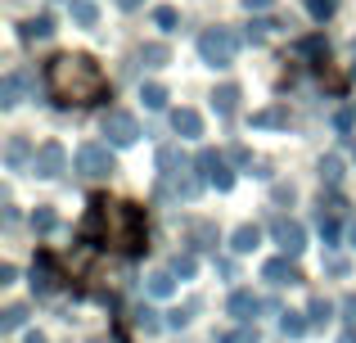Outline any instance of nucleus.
I'll list each match as a JSON object with an SVG mask.
<instances>
[{
	"instance_id": "obj_37",
	"label": "nucleus",
	"mask_w": 356,
	"mask_h": 343,
	"mask_svg": "<svg viewBox=\"0 0 356 343\" xmlns=\"http://www.w3.org/2000/svg\"><path fill=\"white\" fill-rule=\"evenodd\" d=\"M298 54H325V36H302V41H298Z\"/></svg>"
},
{
	"instance_id": "obj_11",
	"label": "nucleus",
	"mask_w": 356,
	"mask_h": 343,
	"mask_svg": "<svg viewBox=\"0 0 356 343\" xmlns=\"http://www.w3.org/2000/svg\"><path fill=\"white\" fill-rule=\"evenodd\" d=\"M261 280H270V285H298L302 276H298L293 257H270V262L261 266Z\"/></svg>"
},
{
	"instance_id": "obj_20",
	"label": "nucleus",
	"mask_w": 356,
	"mask_h": 343,
	"mask_svg": "<svg viewBox=\"0 0 356 343\" xmlns=\"http://www.w3.org/2000/svg\"><path fill=\"white\" fill-rule=\"evenodd\" d=\"M307 326H312V321H307L302 312H280V330H284V339H302Z\"/></svg>"
},
{
	"instance_id": "obj_9",
	"label": "nucleus",
	"mask_w": 356,
	"mask_h": 343,
	"mask_svg": "<svg viewBox=\"0 0 356 343\" xmlns=\"http://www.w3.org/2000/svg\"><path fill=\"white\" fill-rule=\"evenodd\" d=\"M59 289V266H54V257L50 253H36V262H32V294H54Z\"/></svg>"
},
{
	"instance_id": "obj_24",
	"label": "nucleus",
	"mask_w": 356,
	"mask_h": 343,
	"mask_svg": "<svg viewBox=\"0 0 356 343\" xmlns=\"http://www.w3.org/2000/svg\"><path fill=\"white\" fill-rule=\"evenodd\" d=\"M190 235H194V248H217V230H212V221H194Z\"/></svg>"
},
{
	"instance_id": "obj_21",
	"label": "nucleus",
	"mask_w": 356,
	"mask_h": 343,
	"mask_svg": "<svg viewBox=\"0 0 356 343\" xmlns=\"http://www.w3.org/2000/svg\"><path fill=\"white\" fill-rule=\"evenodd\" d=\"M68 14H72V23H77V27H95L99 23V9L90 5V0H72Z\"/></svg>"
},
{
	"instance_id": "obj_15",
	"label": "nucleus",
	"mask_w": 356,
	"mask_h": 343,
	"mask_svg": "<svg viewBox=\"0 0 356 343\" xmlns=\"http://www.w3.org/2000/svg\"><path fill=\"white\" fill-rule=\"evenodd\" d=\"M212 109H217L221 118H235V109H239V86H217V90H212Z\"/></svg>"
},
{
	"instance_id": "obj_18",
	"label": "nucleus",
	"mask_w": 356,
	"mask_h": 343,
	"mask_svg": "<svg viewBox=\"0 0 356 343\" xmlns=\"http://www.w3.org/2000/svg\"><path fill=\"white\" fill-rule=\"evenodd\" d=\"M145 289L154 294V298H172V294H176V276H172V271H154V276L145 280Z\"/></svg>"
},
{
	"instance_id": "obj_30",
	"label": "nucleus",
	"mask_w": 356,
	"mask_h": 343,
	"mask_svg": "<svg viewBox=\"0 0 356 343\" xmlns=\"http://www.w3.org/2000/svg\"><path fill=\"white\" fill-rule=\"evenodd\" d=\"M334 9H339V0H307V14H312L316 23H325V18H334Z\"/></svg>"
},
{
	"instance_id": "obj_2",
	"label": "nucleus",
	"mask_w": 356,
	"mask_h": 343,
	"mask_svg": "<svg viewBox=\"0 0 356 343\" xmlns=\"http://www.w3.org/2000/svg\"><path fill=\"white\" fill-rule=\"evenodd\" d=\"M81 235L95 239L104 235V244L122 248V253H145V208L136 203H113V199H95L90 217L81 226Z\"/></svg>"
},
{
	"instance_id": "obj_17",
	"label": "nucleus",
	"mask_w": 356,
	"mask_h": 343,
	"mask_svg": "<svg viewBox=\"0 0 356 343\" xmlns=\"http://www.w3.org/2000/svg\"><path fill=\"white\" fill-rule=\"evenodd\" d=\"M45 36H54V18L36 14V18H27V23H23V41H45Z\"/></svg>"
},
{
	"instance_id": "obj_26",
	"label": "nucleus",
	"mask_w": 356,
	"mask_h": 343,
	"mask_svg": "<svg viewBox=\"0 0 356 343\" xmlns=\"http://www.w3.org/2000/svg\"><path fill=\"white\" fill-rule=\"evenodd\" d=\"M194 312H199V303H185V308L167 312V330H185V326L194 321Z\"/></svg>"
},
{
	"instance_id": "obj_32",
	"label": "nucleus",
	"mask_w": 356,
	"mask_h": 343,
	"mask_svg": "<svg viewBox=\"0 0 356 343\" xmlns=\"http://www.w3.org/2000/svg\"><path fill=\"white\" fill-rule=\"evenodd\" d=\"M140 59H145V63H149V68H163V63H167V45H158V41H149V45H145V50H140Z\"/></svg>"
},
{
	"instance_id": "obj_8",
	"label": "nucleus",
	"mask_w": 356,
	"mask_h": 343,
	"mask_svg": "<svg viewBox=\"0 0 356 343\" xmlns=\"http://www.w3.org/2000/svg\"><path fill=\"white\" fill-rule=\"evenodd\" d=\"M199 172H203V181L217 185V190H230V185H235V172L226 168V159H221L217 150H203L199 154Z\"/></svg>"
},
{
	"instance_id": "obj_22",
	"label": "nucleus",
	"mask_w": 356,
	"mask_h": 343,
	"mask_svg": "<svg viewBox=\"0 0 356 343\" xmlns=\"http://www.w3.org/2000/svg\"><path fill=\"white\" fill-rule=\"evenodd\" d=\"M257 244H261V230L257 226H239L235 239H230V248H235V253H252Z\"/></svg>"
},
{
	"instance_id": "obj_38",
	"label": "nucleus",
	"mask_w": 356,
	"mask_h": 343,
	"mask_svg": "<svg viewBox=\"0 0 356 343\" xmlns=\"http://www.w3.org/2000/svg\"><path fill=\"white\" fill-rule=\"evenodd\" d=\"M352 122H356V113H352V109H339V113H334V131H343V136H348V131H352Z\"/></svg>"
},
{
	"instance_id": "obj_41",
	"label": "nucleus",
	"mask_w": 356,
	"mask_h": 343,
	"mask_svg": "<svg viewBox=\"0 0 356 343\" xmlns=\"http://www.w3.org/2000/svg\"><path fill=\"white\" fill-rule=\"evenodd\" d=\"M14 280H18V271H14V266L5 262V266H0V285H14Z\"/></svg>"
},
{
	"instance_id": "obj_46",
	"label": "nucleus",
	"mask_w": 356,
	"mask_h": 343,
	"mask_svg": "<svg viewBox=\"0 0 356 343\" xmlns=\"http://www.w3.org/2000/svg\"><path fill=\"white\" fill-rule=\"evenodd\" d=\"M27 343H45V335H27Z\"/></svg>"
},
{
	"instance_id": "obj_43",
	"label": "nucleus",
	"mask_w": 356,
	"mask_h": 343,
	"mask_svg": "<svg viewBox=\"0 0 356 343\" xmlns=\"http://www.w3.org/2000/svg\"><path fill=\"white\" fill-rule=\"evenodd\" d=\"M275 0H243V9H270Z\"/></svg>"
},
{
	"instance_id": "obj_12",
	"label": "nucleus",
	"mask_w": 356,
	"mask_h": 343,
	"mask_svg": "<svg viewBox=\"0 0 356 343\" xmlns=\"http://www.w3.org/2000/svg\"><path fill=\"white\" fill-rule=\"evenodd\" d=\"M339 203H321V212H316V230H321L325 244H339Z\"/></svg>"
},
{
	"instance_id": "obj_36",
	"label": "nucleus",
	"mask_w": 356,
	"mask_h": 343,
	"mask_svg": "<svg viewBox=\"0 0 356 343\" xmlns=\"http://www.w3.org/2000/svg\"><path fill=\"white\" fill-rule=\"evenodd\" d=\"M158 326H167V321H158V312H149V308H136V330H158Z\"/></svg>"
},
{
	"instance_id": "obj_28",
	"label": "nucleus",
	"mask_w": 356,
	"mask_h": 343,
	"mask_svg": "<svg viewBox=\"0 0 356 343\" xmlns=\"http://www.w3.org/2000/svg\"><path fill=\"white\" fill-rule=\"evenodd\" d=\"M5 163H9V168H23V163H27V141H23V136H14V141L5 145Z\"/></svg>"
},
{
	"instance_id": "obj_7",
	"label": "nucleus",
	"mask_w": 356,
	"mask_h": 343,
	"mask_svg": "<svg viewBox=\"0 0 356 343\" xmlns=\"http://www.w3.org/2000/svg\"><path fill=\"white\" fill-rule=\"evenodd\" d=\"M270 235H275V244L284 248V257H298L307 248V230L298 226L293 217H275V221H270Z\"/></svg>"
},
{
	"instance_id": "obj_42",
	"label": "nucleus",
	"mask_w": 356,
	"mask_h": 343,
	"mask_svg": "<svg viewBox=\"0 0 356 343\" xmlns=\"http://www.w3.org/2000/svg\"><path fill=\"white\" fill-rule=\"evenodd\" d=\"M230 159H235V163H252V154L243 150V145H235V150H230Z\"/></svg>"
},
{
	"instance_id": "obj_39",
	"label": "nucleus",
	"mask_w": 356,
	"mask_h": 343,
	"mask_svg": "<svg viewBox=\"0 0 356 343\" xmlns=\"http://www.w3.org/2000/svg\"><path fill=\"white\" fill-rule=\"evenodd\" d=\"M221 343H257V335L243 326V330H230V335H221Z\"/></svg>"
},
{
	"instance_id": "obj_5",
	"label": "nucleus",
	"mask_w": 356,
	"mask_h": 343,
	"mask_svg": "<svg viewBox=\"0 0 356 343\" xmlns=\"http://www.w3.org/2000/svg\"><path fill=\"white\" fill-rule=\"evenodd\" d=\"M113 154L104 150V145H81L77 150V176H86V181H104V176H113Z\"/></svg>"
},
{
	"instance_id": "obj_27",
	"label": "nucleus",
	"mask_w": 356,
	"mask_h": 343,
	"mask_svg": "<svg viewBox=\"0 0 356 343\" xmlns=\"http://www.w3.org/2000/svg\"><path fill=\"white\" fill-rule=\"evenodd\" d=\"M275 27H280L275 18H252V23H248V41H252V45H261L270 32H275Z\"/></svg>"
},
{
	"instance_id": "obj_29",
	"label": "nucleus",
	"mask_w": 356,
	"mask_h": 343,
	"mask_svg": "<svg viewBox=\"0 0 356 343\" xmlns=\"http://www.w3.org/2000/svg\"><path fill=\"white\" fill-rule=\"evenodd\" d=\"M172 276H181V280H190L194 271H199V262H194V253H176L172 257V266H167Z\"/></svg>"
},
{
	"instance_id": "obj_45",
	"label": "nucleus",
	"mask_w": 356,
	"mask_h": 343,
	"mask_svg": "<svg viewBox=\"0 0 356 343\" xmlns=\"http://www.w3.org/2000/svg\"><path fill=\"white\" fill-rule=\"evenodd\" d=\"M118 5H122V9H140V5H145V0H118Z\"/></svg>"
},
{
	"instance_id": "obj_34",
	"label": "nucleus",
	"mask_w": 356,
	"mask_h": 343,
	"mask_svg": "<svg viewBox=\"0 0 356 343\" xmlns=\"http://www.w3.org/2000/svg\"><path fill=\"white\" fill-rule=\"evenodd\" d=\"M140 99H145V109H163L167 104V90L158 86V81H149V86L140 90Z\"/></svg>"
},
{
	"instance_id": "obj_1",
	"label": "nucleus",
	"mask_w": 356,
	"mask_h": 343,
	"mask_svg": "<svg viewBox=\"0 0 356 343\" xmlns=\"http://www.w3.org/2000/svg\"><path fill=\"white\" fill-rule=\"evenodd\" d=\"M45 86L59 104H95L108 95V81L90 54H54L45 63Z\"/></svg>"
},
{
	"instance_id": "obj_16",
	"label": "nucleus",
	"mask_w": 356,
	"mask_h": 343,
	"mask_svg": "<svg viewBox=\"0 0 356 343\" xmlns=\"http://www.w3.org/2000/svg\"><path fill=\"white\" fill-rule=\"evenodd\" d=\"M23 72H9L5 81H0V109H14L18 104V95H23Z\"/></svg>"
},
{
	"instance_id": "obj_10",
	"label": "nucleus",
	"mask_w": 356,
	"mask_h": 343,
	"mask_svg": "<svg viewBox=\"0 0 356 343\" xmlns=\"http://www.w3.org/2000/svg\"><path fill=\"white\" fill-rule=\"evenodd\" d=\"M63 163H68L63 145H59V141H50V145H41V150H36L32 172H36V176H59V172H63Z\"/></svg>"
},
{
	"instance_id": "obj_13",
	"label": "nucleus",
	"mask_w": 356,
	"mask_h": 343,
	"mask_svg": "<svg viewBox=\"0 0 356 343\" xmlns=\"http://www.w3.org/2000/svg\"><path fill=\"white\" fill-rule=\"evenodd\" d=\"M172 127H176V136H181V141L203 136V118L194 113V109H176V113H172Z\"/></svg>"
},
{
	"instance_id": "obj_23",
	"label": "nucleus",
	"mask_w": 356,
	"mask_h": 343,
	"mask_svg": "<svg viewBox=\"0 0 356 343\" xmlns=\"http://www.w3.org/2000/svg\"><path fill=\"white\" fill-rule=\"evenodd\" d=\"M23 321H27V308H23V303H14V308H5V312H0V330H5V335L23 330Z\"/></svg>"
},
{
	"instance_id": "obj_4",
	"label": "nucleus",
	"mask_w": 356,
	"mask_h": 343,
	"mask_svg": "<svg viewBox=\"0 0 356 343\" xmlns=\"http://www.w3.org/2000/svg\"><path fill=\"white\" fill-rule=\"evenodd\" d=\"M235 50H239V36L230 32V27H208V32L199 36V54L212 68H230V63H235Z\"/></svg>"
},
{
	"instance_id": "obj_25",
	"label": "nucleus",
	"mask_w": 356,
	"mask_h": 343,
	"mask_svg": "<svg viewBox=\"0 0 356 343\" xmlns=\"http://www.w3.org/2000/svg\"><path fill=\"white\" fill-rule=\"evenodd\" d=\"M54 226H59V212H54V208H36L32 212V230H36V235H50Z\"/></svg>"
},
{
	"instance_id": "obj_6",
	"label": "nucleus",
	"mask_w": 356,
	"mask_h": 343,
	"mask_svg": "<svg viewBox=\"0 0 356 343\" xmlns=\"http://www.w3.org/2000/svg\"><path fill=\"white\" fill-rule=\"evenodd\" d=\"M99 131H104L113 145H136L140 141V122L127 113V109H108L104 122H99Z\"/></svg>"
},
{
	"instance_id": "obj_14",
	"label": "nucleus",
	"mask_w": 356,
	"mask_h": 343,
	"mask_svg": "<svg viewBox=\"0 0 356 343\" xmlns=\"http://www.w3.org/2000/svg\"><path fill=\"white\" fill-rule=\"evenodd\" d=\"M257 308H261V303L252 298L248 289H235V294H230V303H226V312L235 321H252V317H257Z\"/></svg>"
},
{
	"instance_id": "obj_40",
	"label": "nucleus",
	"mask_w": 356,
	"mask_h": 343,
	"mask_svg": "<svg viewBox=\"0 0 356 343\" xmlns=\"http://www.w3.org/2000/svg\"><path fill=\"white\" fill-rule=\"evenodd\" d=\"M343 321L356 330V294H348V298H343Z\"/></svg>"
},
{
	"instance_id": "obj_33",
	"label": "nucleus",
	"mask_w": 356,
	"mask_h": 343,
	"mask_svg": "<svg viewBox=\"0 0 356 343\" xmlns=\"http://www.w3.org/2000/svg\"><path fill=\"white\" fill-rule=\"evenodd\" d=\"M154 23L163 27V32H176V23H181V14H176L172 5H158V9H154Z\"/></svg>"
},
{
	"instance_id": "obj_31",
	"label": "nucleus",
	"mask_w": 356,
	"mask_h": 343,
	"mask_svg": "<svg viewBox=\"0 0 356 343\" xmlns=\"http://www.w3.org/2000/svg\"><path fill=\"white\" fill-rule=\"evenodd\" d=\"M321 181L325 185H339L343 181V159H334V154H330V159L321 163Z\"/></svg>"
},
{
	"instance_id": "obj_47",
	"label": "nucleus",
	"mask_w": 356,
	"mask_h": 343,
	"mask_svg": "<svg viewBox=\"0 0 356 343\" xmlns=\"http://www.w3.org/2000/svg\"><path fill=\"white\" fill-rule=\"evenodd\" d=\"M352 244H356V221H352Z\"/></svg>"
},
{
	"instance_id": "obj_19",
	"label": "nucleus",
	"mask_w": 356,
	"mask_h": 343,
	"mask_svg": "<svg viewBox=\"0 0 356 343\" xmlns=\"http://www.w3.org/2000/svg\"><path fill=\"white\" fill-rule=\"evenodd\" d=\"M252 127H289V109H284V104L257 109V113H252Z\"/></svg>"
},
{
	"instance_id": "obj_44",
	"label": "nucleus",
	"mask_w": 356,
	"mask_h": 343,
	"mask_svg": "<svg viewBox=\"0 0 356 343\" xmlns=\"http://www.w3.org/2000/svg\"><path fill=\"white\" fill-rule=\"evenodd\" d=\"M339 343H356V330H343V335H339Z\"/></svg>"
},
{
	"instance_id": "obj_35",
	"label": "nucleus",
	"mask_w": 356,
	"mask_h": 343,
	"mask_svg": "<svg viewBox=\"0 0 356 343\" xmlns=\"http://www.w3.org/2000/svg\"><path fill=\"white\" fill-rule=\"evenodd\" d=\"M330 303H325V298H312V308H307V321H312V326H325V321H330Z\"/></svg>"
},
{
	"instance_id": "obj_3",
	"label": "nucleus",
	"mask_w": 356,
	"mask_h": 343,
	"mask_svg": "<svg viewBox=\"0 0 356 343\" xmlns=\"http://www.w3.org/2000/svg\"><path fill=\"white\" fill-rule=\"evenodd\" d=\"M158 168H172V172H163V185H158V194H167V199H194V194H199L203 181H194L185 163L176 168V150H158Z\"/></svg>"
}]
</instances>
